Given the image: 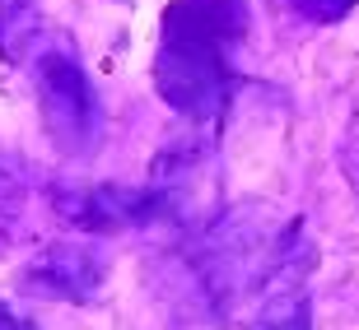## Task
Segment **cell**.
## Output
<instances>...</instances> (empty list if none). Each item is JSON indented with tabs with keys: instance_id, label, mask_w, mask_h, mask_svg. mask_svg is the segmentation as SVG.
Returning a JSON list of instances; mask_svg holds the SVG:
<instances>
[{
	"instance_id": "obj_7",
	"label": "cell",
	"mask_w": 359,
	"mask_h": 330,
	"mask_svg": "<svg viewBox=\"0 0 359 330\" xmlns=\"http://www.w3.org/2000/svg\"><path fill=\"white\" fill-rule=\"evenodd\" d=\"M0 330H42V326H33V321H19L14 312H5V317H0Z\"/></svg>"
},
{
	"instance_id": "obj_1",
	"label": "cell",
	"mask_w": 359,
	"mask_h": 330,
	"mask_svg": "<svg viewBox=\"0 0 359 330\" xmlns=\"http://www.w3.org/2000/svg\"><path fill=\"white\" fill-rule=\"evenodd\" d=\"M219 42H229L191 0H177L163 19V47L154 61V84L177 112L210 117L224 103V61Z\"/></svg>"
},
{
	"instance_id": "obj_4",
	"label": "cell",
	"mask_w": 359,
	"mask_h": 330,
	"mask_svg": "<svg viewBox=\"0 0 359 330\" xmlns=\"http://www.w3.org/2000/svg\"><path fill=\"white\" fill-rule=\"evenodd\" d=\"M61 219L89 233H112V228H140L159 224L163 205L154 191H121V186H89V191H61L56 196Z\"/></svg>"
},
{
	"instance_id": "obj_5",
	"label": "cell",
	"mask_w": 359,
	"mask_h": 330,
	"mask_svg": "<svg viewBox=\"0 0 359 330\" xmlns=\"http://www.w3.org/2000/svg\"><path fill=\"white\" fill-rule=\"evenodd\" d=\"M248 330H313V312H308V298L299 289H276L262 303V312L252 317Z\"/></svg>"
},
{
	"instance_id": "obj_6",
	"label": "cell",
	"mask_w": 359,
	"mask_h": 330,
	"mask_svg": "<svg viewBox=\"0 0 359 330\" xmlns=\"http://www.w3.org/2000/svg\"><path fill=\"white\" fill-rule=\"evenodd\" d=\"M294 10L313 19V24H336V19H346L355 10V0H294Z\"/></svg>"
},
{
	"instance_id": "obj_2",
	"label": "cell",
	"mask_w": 359,
	"mask_h": 330,
	"mask_svg": "<svg viewBox=\"0 0 359 330\" xmlns=\"http://www.w3.org/2000/svg\"><path fill=\"white\" fill-rule=\"evenodd\" d=\"M38 93H42V126L66 154H84L93 140V93L84 70L66 56H47L38 70Z\"/></svg>"
},
{
	"instance_id": "obj_3",
	"label": "cell",
	"mask_w": 359,
	"mask_h": 330,
	"mask_svg": "<svg viewBox=\"0 0 359 330\" xmlns=\"http://www.w3.org/2000/svg\"><path fill=\"white\" fill-rule=\"evenodd\" d=\"M107 279V256L89 242H52L24 265V289L47 303H93Z\"/></svg>"
},
{
	"instance_id": "obj_8",
	"label": "cell",
	"mask_w": 359,
	"mask_h": 330,
	"mask_svg": "<svg viewBox=\"0 0 359 330\" xmlns=\"http://www.w3.org/2000/svg\"><path fill=\"white\" fill-rule=\"evenodd\" d=\"M341 168H346V172H350V177H355V182H359V145H355V149H350L346 159H341Z\"/></svg>"
},
{
	"instance_id": "obj_9",
	"label": "cell",
	"mask_w": 359,
	"mask_h": 330,
	"mask_svg": "<svg viewBox=\"0 0 359 330\" xmlns=\"http://www.w3.org/2000/svg\"><path fill=\"white\" fill-rule=\"evenodd\" d=\"M5 312H10V307H5V303H0V317H5Z\"/></svg>"
}]
</instances>
